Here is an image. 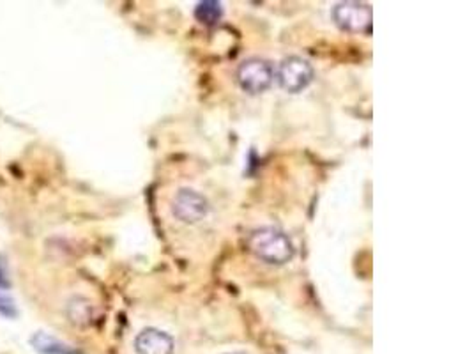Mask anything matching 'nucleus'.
Masks as SVG:
<instances>
[{
	"mask_svg": "<svg viewBox=\"0 0 472 354\" xmlns=\"http://www.w3.org/2000/svg\"><path fill=\"white\" fill-rule=\"evenodd\" d=\"M248 247L256 259L273 266L287 264L295 254L290 237L276 227H260L253 230L248 237Z\"/></svg>",
	"mask_w": 472,
	"mask_h": 354,
	"instance_id": "obj_1",
	"label": "nucleus"
},
{
	"mask_svg": "<svg viewBox=\"0 0 472 354\" xmlns=\"http://www.w3.org/2000/svg\"><path fill=\"white\" fill-rule=\"evenodd\" d=\"M313 68L306 59L292 57L283 59L278 66V71H274V78L278 80L280 87L290 94L302 93L309 83L313 82Z\"/></svg>",
	"mask_w": 472,
	"mask_h": 354,
	"instance_id": "obj_2",
	"label": "nucleus"
},
{
	"mask_svg": "<svg viewBox=\"0 0 472 354\" xmlns=\"http://www.w3.org/2000/svg\"><path fill=\"white\" fill-rule=\"evenodd\" d=\"M331 15H333V22L341 30L352 34L368 33L373 22L372 8L368 4H362V2H354V0L336 4Z\"/></svg>",
	"mask_w": 472,
	"mask_h": 354,
	"instance_id": "obj_3",
	"label": "nucleus"
},
{
	"mask_svg": "<svg viewBox=\"0 0 472 354\" xmlns=\"http://www.w3.org/2000/svg\"><path fill=\"white\" fill-rule=\"evenodd\" d=\"M237 82L242 90L260 94L269 89L274 82V68L266 59L253 57L242 62L237 69Z\"/></svg>",
	"mask_w": 472,
	"mask_h": 354,
	"instance_id": "obj_4",
	"label": "nucleus"
},
{
	"mask_svg": "<svg viewBox=\"0 0 472 354\" xmlns=\"http://www.w3.org/2000/svg\"><path fill=\"white\" fill-rule=\"evenodd\" d=\"M172 215L182 223H196L209 215V202L191 188H181L172 199Z\"/></svg>",
	"mask_w": 472,
	"mask_h": 354,
	"instance_id": "obj_5",
	"label": "nucleus"
},
{
	"mask_svg": "<svg viewBox=\"0 0 472 354\" xmlns=\"http://www.w3.org/2000/svg\"><path fill=\"white\" fill-rule=\"evenodd\" d=\"M136 354H172L174 338L158 328H146L135 338Z\"/></svg>",
	"mask_w": 472,
	"mask_h": 354,
	"instance_id": "obj_6",
	"label": "nucleus"
},
{
	"mask_svg": "<svg viewBox=\"0 0 472 354\" xmlns=\"http://www.w3.org/2000/svg\"><path fill=\"white\" fill-rule=\"evenodd\" d=\"M30 343L40 354H78V350L73 349L71 346H68L66 342L59 340L57 336L45 331H37L30 338Z\"/></svg>",
	"mask_w": 472,
	"mask_h": 354,
	"instance_id": "obj_7",
	"label": "nucleus"
},
{
	"mask_svg": "<svg viewBox=\"0 0 472 354\" xmlns=\"http://www.w3.org/2000/svg\"><path fill=\"white\" fill-rule=\"evenodd\" d=\"M195 18L199 20L202 25H216L221 18H223V8L216 0H206V2H199L195 8Z\"/></svg>",
	"mask_w": 472,
	"mask_h": 354,
	"instance_id": "obj_8",
	"label": "nucleus"
},
{
	"mask_svg": "<svg viewBox=\"0 0 472 354\" xmlns=\"http://www.w3.org/2000/svg\"><path fill=\"white\" fill-rule=\"evenodd\" d=\"M68 315L75 324H89L93 319V305L83 297H76V300L69 301Z\"/></svg>",
	"mask_w": 472,
	"mask_h": 354,
	"instance_id": "obj_9",
	"label": "nucleus"
},
{
	"mask_svg": "<svg viewBox=\"0 0 472 354\" xmlns=\"http://www.w3.org/2000/svg\"><path fill=\"white\" fill-rule=\"evenodd\" d=\"M227 354H246V353H227Z\"/></svg>",
	"mask_w": 472,
	"mask_h": 354,
	"instance_id": "obj_10",
	"label": "nucleus"
}]
</instances>
